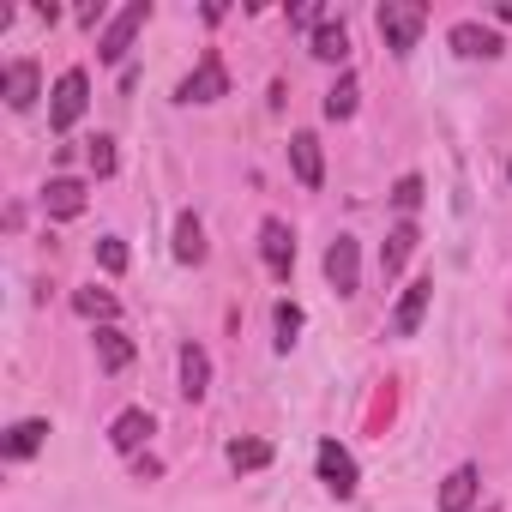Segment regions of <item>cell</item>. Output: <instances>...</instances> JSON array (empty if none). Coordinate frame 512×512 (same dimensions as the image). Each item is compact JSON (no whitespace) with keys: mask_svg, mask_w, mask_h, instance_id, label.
<instances>
[{"mask_svg":"<svg viewBox=\"0 0 512 512\" xmlns=\"http://www.w3.org/2000/svg\"><path fill=\"white\" fill-rule=\"evenodd\" d=\"M151 428H157L151 410H121V416L109 422V446H115V452H139V446L151 440Z\"/></svg>","mask_w":512,"mask_h":512,"instance_id":"obj_13","label":"cell"},{"mask_svg":"<svg viewBox=\"0 0 512 512\" xmlns=\"http://www.w3.org/2000/svg\"><path fill=\"white\" fill-rule=\"evenodd\" d=\"M175 260H181V266H199V260H205V223H199L193 211L175 217Z\"/></svg>","mask_w":512,"mask_h":512,"instance_id":"obj_17","label":"cell"},{"mask_svg":"<svg viewBox=\"0 0 512 512\" xmlns=\"http://www.w3.org/2000/svg\"><path fill=\"white\" fill-rule=\"evenodd\" d=\"M205 386H211V356L199 350V344H181V398H205Z\"/></svg>","mask_w":512,"mask_h":512,"instance_id":"obj_16","label":"cell"},{"mask_svg":"<svg viewBox=\"0 0 512 512\" xmlns=\"http://www.w3.org/2000/svg\"><path fill=\"white\" fill-rule=\"evenodd\" d=\"M452 49H458L464 61H494L506 43H500V31H488V25H476V19H458V25H452Z\"/></svg>","mask_w":512,"mask_h":512,"instance_id":"obj_9","label":"cell"},{"mask_svg":"<svg viewBox=\"0 0 512 512\" xmlns=\"http://www.w3.org/2000/svg\"><path fill=\"white\" fill-rule=\"evenodd\" d=\"M260 253H266V266H272L278 278H290V266H296V235H290L284 217H266V223H260Z\"/></svg>","mask_w":512,"mask_h":512,"instance_id":"obj_8","label":"cell"},{"mask_svg":"<svg viewBox=\"0 0 512 512\" xmlns=\"http://www.w3.org/2000/svg\"><path fill=\"white\" fill-rule=\"evenodd\" d=\"M356 97H362L356 73H338V85L326 91V115H332V121H350V115H356Z\"/></svg>","mask_w":512,"mask_h":512,"instance_id":"obj_21","label":"cell"},{"mask_svg":"<svg viewBox=\"0 0 512 512\" xmlns=\"http://www.w3.org/2000/svg\"><path fill=\"white\" fill-rule=\"evenodd\" d=\"M85 199H91V193H85V181H73V175H55V181L43 187V211H49L55 223L79 217V211H85Z\"/></svg>","mask_w":512,"mask_h":512,"instance_id":"obj_10","label":"cell"},{"mask_svg":"<svg viewBox=\"0 0 512 512\" xmlns=\"http://www.w3.org/2000/svg\"><path fill=\"white\" fill-rule=\"evenodd\" d=\"M73 308H79L85 320H97V326H115V314H121V308H115V296H109V290H97V284H91V290H79V296H73Z\"/></svg>","mask_w":512,"mask_h":512,"instance_id":"obj_22","label":"cell"},{"mask_svg":"<svg viewBox=\"0 0 512 512\" xmlns=\"http://www.w3.org/2000/svg\"><path fill=\"white\" fill-rule=\"evenodd\" d=\"M85 163H91V175H115V139H91V151H85Z\"/></svg>","mask_w":512,"mask_h":512,"instance_id":"obj_25","label":"cell"},{"mask_svg":"<svg viewBox=\"0 0 512 512\" xmlns=\"http://www.w3.org/2000/svg\"><path fill=\"white\" fill-rule=\"evenodd\" d=\"M326 278H332L338 296H356V278H362V247H356V235H338L326 247Z\"/></svg>","mask_w":512,"mask_h":512,"instance_id":"obj_5","label":"cell"},{"mask_svg":"<svg viewBox=\"0 0 512 512\" xmlns=\"http://www.w3.org/2000/svg\"><path fill=\"white\" fill-rule=\"evenodd\" d=\"M290 163H296V181L302 187H320L326 181V157H320V139L314 133H296L290 139Z\"/></svg>","mask_w":512,"mask_h":512,"instance_id":"obj_14","label":"cell"},{"mask_svg":"<svg viewBox=\"0 0 512 512\" xmlns=\"http://www.w3.org/2000/svg\"><path fill=\"white\" fill-rule=\"evenodd\" d=\"M296 332H302V308L296 302H278V350H290Z\"/></svg>","mask_w":512,"mask_h":512,"instance_id":"obj_26","label":"cell"},{"mask_svg":"<svg viewBox=\"0 0 512 512\" xmlns=\"http://www.w3.org/2000/svg\"><path fill=\"white\" fill-rule=\"evenodd\" d=\"M422 193H428V187H422V175H404V181L392 187V205H398V211H416V205H422Z\"/></svg>","mask_w":512,"mask_h":512,"instance_id":"obj_27","label":"cell"},{"mask_svg":"<svg viewBox=\"0 0 512 512\" xmlns=\"http://www.w3.org/2000/svg\"><path fill=\"white\" fill-rule=\"evenodd\" d=\"M37 85H43L37 61H13V67H7V103H13V109H31V103H37Z\"/></svg>","mask_w":512,"mask_h":512,"instance_id":"obj_18","label":"cell"},{"mask_svg":"<svg viewBox=\"0 0 512 512\" xmlns=\"http://www.w3.org/2000/svg\"><path fill=\"white\" fill-rule=\"evenodd\" d=\"M217 97H229V73H223V61L205 49V55H199V67L175 85V103H217Z\"/></svg>","mask_w":512,"mask_h":512,"instance_id":"obj_4","label":"cell"},{"mask_svg":"<svg viewBox=\"0 0 512 512\" xmlns=\"http://www.w3.org/2000/svg\"><path fill=\"white\" fill-rule=\"evenodd\" d=\"M476 488H482V470H476V464H458V470L440 482V512H470V506H476Z\"/></svg>","mask_w":512,"mask_h":512,"instance_id":"obj_11","label":"cell"},{"mask_svg":"<svg viewBox=\"0 0 512 512\" xmlns=\"http://www.w3.org/2000/svg\"><path fill=\"white\" fill-rule=\"evenodd\" d=\"M229 464L235 470H266L272 464V446L266 440H229Z\"/></svg>","mask_w":512,"mask_h":512,"instance_id":"obj_23","label":"cell"},{"mask_svg":"<svg viewBox=\"0 0 512 512\" xmlns=\"http://www.w3.org/2000/svg\"><path fill=\"white\" fill-rule=\"evenodd\" d=\"M320 482H326L338 500H350V494H356V458H350L338 440H320Z\"/></svg>","mask_w":512,"mask_h":512,"instance_id":"obj_7","label":"cell"},{"mask_svg":"<svg viewBox=\"0 0 512 512\" xmlns=\"http://www.w3.org/2000/svg\"><path fill=\"white\" fill-rule=\"evenodd\" d=\"M482 512H500V506H482Z\"/></svg>","mask_w":512,"mask_h":512,"instance_id":"obj_29","label":"cell"},{"mask_svg":"<svg viewBox=\"0 0 512 512\" xmlns=\"http://www.w3.org/2000/svg\"><path fill=\"white\" fill-rule=\"evenodd\" d=\"M43 440H49V422H43V416H25V422H13V428H7V440H0V452H7V458L19 464V458H31V452H37Z\"/></svg>","mask_w":512,"mask_h":512,"instance_id":"obj_15","label":"cell"},{"mask_svg":"<svg viewBox=\"0 0 512 512\" xmlns=\"http://www.w3.org/2000/svg\"><path fill=\"white\" fill-rule=\"evenodd\" d=\"M314 55H320V61H332V67L350 55V31H344V19H326V25L314 31Z\"/></svg>","mask_w":512,"mask_h":512,"instance_id":"obj_20","label":"cell"},{"mask_svg":"<svg viewBox=\"0 0 512 512\" xmlns=\"http://www.w3.org/2000/svg\"><path fill=\"white\" fill-rule=\"evenodd\" d=\"M97 266H103L109 278L127 272V241H121V235H103V241H97Z\"/></svg>","mask_w":512,"mask_h":512,"instance_id":"obj_24","label":"cell"},{"mask_svg":"<svg viewBox=\"0 0 512 512\" xmlns=\"http://www.w3.org/2000/svg\"><path fill=\"white\" fill-rule=\"evenodd\" d=\"M85 103H91V79H85L79 67H67V73L55 79V91H49V127H55V133H67V127H79V115H85Z\"/></svg>","mask_w":512,"mask_h":512,"instance_id":"obj_2","label":"cell"},{"mask_svg":"<svg viewBox=\"0 0 512 512\" xmlns=\"http://www.w3.org/2000/svg\"><path fill=\"white\" fill-rule=\"evenodd\" d=\"M494 13H500V19H506V25H512V0H500V7H494Z\"/></svg>","mask_w":512,"mask_h":512,"instance_id":"obj_28","label":"cell"},{"mask_svg":"<svg viewBox=\"0 0 512 512\" xmlns=\"http://www.w3.org/2000/svg\"><path fill=\"white\" fill-rule=\"evenodd\" d=\"M416 241H422V235H416V223H410V217H404V223H398V229L386 235V247H380V278H386V284H392V278H398V272L410 266Z\"/></svg>","mask_w":512,"mask_h":512,"instance_id":"obj_12","label":"cell"},{"mask_svg":"<svg viewBox=\"0 0 512 512\" xmlns=\"http://www.w3.org/2000/svg\"><path fill=\"white\" fill-rule=\"evenodd\" d=\"M97 362H103L109 374H121V368L133 362V338H127L121 326H97Z\"/></svg>","mask_w":512,"mask_h":512,"instance_id":"obj_19","label":"cell"},{"mask_svg":"<svg viewBox=\"0 0 512 512\" xmlns=\"http://www.w3.org/2000/svg\"><path fill=\"white\" fill-rule=\"evenodd\" d=\"M428 302H434V278H416V284L398 296V308H392V338H416L422 320H428Z\"/></svg>","mask_w":512,"mask_h":512,"instance_id":"obj_6","label":"cell"},{"mask_svg":"<svg viewBox=\"0 0 512 512\" xmlns=\"http://www.w3.org/2000/svg\"><path fill=\"white\" fill-rule=\"evenodd\" d=\"M145 19H151V7H145V0H127V7L103 25V43H97V55L115 67V61H127V49H133V37L145 31Z\"/></svg>","mask_w":512,"mask_h":512,"instance_id":"obj_3","label":"cell"},{"mask_svg":"<svg viewBox=\"0 0 512 512\" xmlns=\"http://www.w3.org/2000/svg\"><path fill=\"white\" fill-rule=\"evenodd\" d=\"M374 25H380V37H386L392 55H410L416 37H422V25H428V7H422V0H386V7L374 13Z\"/></svg>","mask_w":512,"mask_h":512,"instance_id":"obj_1","label":"cell"}]
</instances>
